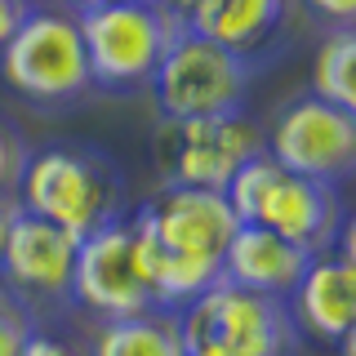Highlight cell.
Returning a JSON list of instances; mask_svg holds the SVG:
<instances>
[{"label": "cell", "mask_w": 356, "mask_h": 356, "mask_svg": "<svg viewBox=\"0 0 356 356\" xmlns=\"http://www.w3.org/2000/svg\"><path fill=\"white\" fill-rule=\"evenodd\" d=\"M289 321L298 334H307L321 348H339L343 356H352L356 339V263L348 254L330 250L316 254L307 263V272L298 276V285L285 298Z\"/></svg>", "instance_id": "obj_12"}, {"label": "cell", "mask_w": 356, "mask_h": 356, "mask_svg": "<svg viewBox=\"0 0 356 356\" xmlns=\"http://www.w3.org/2000/svg\"><path fill=\"white\" fill-rule=\"evenodd\" d=\"M27 14H31V0H0V49L14 40V31L22 27Z\"/></svg>", "instance_id": "obj_21"}, {"label": "cell", "mask_w": 356, "mask_h": 356, "mask_svg": "<svg viewBox=\"0 0 356 356\" xmlns=\"http://www.w3.org/2000/svg\"><path fill=\"white\" fill-rule=\"evenodd\" d=\"M31 334H36V316L0 289V356H18Z\"/></svg>", "instance_id": "obj_18"}, {"label": "cell", "mask_w": 356, "mask_h": 356, "mask_svg": "<svg viewBox=\"0 0 356 356\" xmlns=\"http://www.w3.org/2000/svg\"><path fill=\"white\" fill-rule=\"evenodd\" d=\"M165 187H200V192H227L254 156H263V134L245 111L205 120H161L156 138Z\"/></svg>", "instance_id": "obj_8"}, {"label": "cell", "mask_w": 356, "mask_h": 356, "mask_svg": "<svg viewBox=\"0 0 356 356\" xmlns=\"http://www.w3.org/2000/svg\"><path fill=\"white\" fill-rule=\"evenodd\" d=\"M72 303H81L85 312H94L103 321L138 316V312L156 307L129 218L107 222V227L89 232L85 241H76Z\"/></svg>", "instance_id": "obj_11"}, {"label": "cell", "mask_w": 356, "mask_h": 356, "mask_svg": "<svg viewBox=\"0 0 356 356\" xmlns=\"http://www.w3.org/2000/svg\"><path fill=\"white\" fill-rule=\"evenodd\" d=\"M89 356H187L178 312L152 307V312H138V316L103 321Z\"/></svg>", "instance_id": "obj_15"}, {"label": "cell", "mask_w": 356, "mask_h": 356, "mask_svg": "<svg viewBox=\"0 0 356 356\" xmlns=\"http://www.w3.org/2000/svg\"><path fill=\"white\" fill-rule=\"evenodd\" d=\"M18 214V200L14 196H0V250H5V236H9V222Z\"/></svg>", "instance_id": "obj_22"}, {"label": "cell", "mask_w": 356, "mask_h": 356, "mask_svg": "<svg viewBox=\"0 0 356 356\" xmlns=\"http://www.w3.org/2000/svg\"><path fill=\"white\" fill-rule=\"evenodd\" d=\"M129 227L152 285V303L161 312H183L222 276V250L241 222L222 192L161 187L129 218Z\"/></svg>", "instance_id": "obj_1"}, {"label": "cell", "mask_w": 356, "mask_h": 356, "mask_svg": "<svg viewBox=\"0 0 356 356\" xmlns=\"http://www.w3.org/2000/svg\"><path fill=\"white\" fill-rule=\"evenodd\" d=\"M14 200L18 209L85 241L89 232L125 218V178L111 156L81 143H58L31 152Z\"/></svg>", "instance_id": "obj_2"}, {"label": "cell", "mask_w": 356, "mask_h": 356, "mask_svg": "<svg viewBox=\"0 0 356 356\" xmlns=\"http://www.w3.org/2000/svg\"><path fill=\"white\" fill-rule=\"evenodd\" d=\"M18 356H89V352H81L76 343H67V339H58V334H31L27 343H22V352Z\"/></svg>", "instance_id": "obj_19"}, {"label": "cell", "mask_w": 356, "mask_h": 356, "mask_svg": "<svg viewBox=\"0 0 356 356\" xmlns=\"http://www.w3.org/2000/svg\"><path fill=\"white\" fill-rule=\"evenodd\" d=\"M72 276H76V236L18 209L9 222L5 250H0V289L36 316V312L72 307Z\"/></svg>", "instance_id": "obj_10"}, {"label": "cell", "mask_w": 356, "mask_h": 356, "mask_svg": "<svg viewBox=\"0 0 356 356\" xmlns=\"http://www.w3.org/2000/svg\"><path fill=\"white\" fill-rule=\"evenodd\" d=\"M316 18H325L330 27H352L356 22V0H303Z\"/></svg>", "instance_id": "obj_20"}, {"label": "cell", "mask_w": 356, "mask_h": 356, "mask_svg": "<svg viewBox=\"0 0 356 356\" xmlns=\"http://www.w3.org/2000/svg\"><path fill=\"white\" fill-rule=\"evenodd\" d=\"M285 9H289V0H192L187 27L250 63L254 49L276 40Z\"/></svg>", "instance_id": "obj_14"}, {"label": "cell", "mask_w": 356, "mask_h": 356, "mask_svg": "<svg viewBox=\"0 0 356 356\" xmlns=\"http://www.w3.org/2000/svg\"><path fill=\"white\" fill-rule=\"evenodd\" d=\"M222 196H227L236 222L276 232V236H285L289 245L307 250L312 259H316V254H330L334 245H339L343 227H348L339 187H325V183L289 174L267 152L254 156V161L227 183Z\"/></svg>", "instance_id": "obj_3"}, {"label": "cell", "mask_w": 356, "mask_h": 356, "mask_svg": "<svg viewBox=\"0 0 356 356\" xmlns=\"http://www.w3.org/2000/svg\"><path fill=\"white\" fill-rule=\"evenodd\" d=\"M0 76L14 94L31 98V103L58 107V103L85 98L94 81H89L76 9L31 5V14L14 31V40L0 49Z\"/></svg>", "instance_id": "obj_6"}, {"label": "cell", "mask_w": 356, "mask_h": 356, "mask_svg": "<svg viewBox=\"0 0 356 356\" xmlns=\"http://www.w3.org/2000/svg\"><path fill=\"white\" fill-rule=\"evenodd\" d=\"M85 40L89 81L111 94L147 89L170 44L187 31V18L170 0H129V5L76 9Z\"/></svg>", "instance_id": "obj_4"}, {"label": "cell", "mask_w": 356, "mask_h": 356, "mask_svg": "<svg viewBox=\"0 0 356 356\" xmlns=\"http://www.w3.org/2000/svg\"><path fill=\"white\" fill-rule=\"evenodd\" d=\"M187 356H294L298 330L285 298L250 294L214 281L192 307L178 312Z\"/></svg>", "instance_id": "obj_5"}, {"label": "cell", "mask_w": 356, "mask_h": 356, "mask_svg": "<svg viewBox=\"0 0 356 356\" xmlns=\"http://www.w3.org/2000/svg\"><path fill=\"white\" fill-rule=\"evenodd\" d=\"M72 9H103V5H129V0H67Z\"/></svg>", "instance_id": "obj_23"}, {"label": "cell", "mask_w": 356, "mask_h": 356, "mask_svg": "<svg viewBox=\"0 0 356 356\" xmlns=\"http://www.w3.org/2000/svg\"><path fill=\"white\" fill-rule=\"evenodd\" d=\"M312 254L289 245L285 236L267 227H250L241 222L236 236L222 250V276L218 281L250 289V294H267V298H289V289L298 285V276L307 272Z\"/></svg>", "instance_id": "obj_13"}, {"label": "cell", "mask_w": 356, "mask_h": 356, "mask_svg": "<svg viewBox=\"0 0 356 356\" xmlns=\"http://www.w3.org/2000/svg\"><path fill=\"white\" fill-rule=\"evenodd\" d=\"M263 152L298 178L343 187L356 170V116L352 107H334L303 94L276 116Z\"/></svg>", "instance_id": "obj_9"}, {"label": "cell", "mask_w": 356, "mask_h": 356, "mask_svg": "<svg viewBox=\"0 0 356 356\" xmlns=\"http://www.w3.org/2000/svg\"><path fill=\"white\" fill-rule=\"evenodd\" d=\"M147 89L161 120L232 116V111H245V98H250V63L187 27L161 58Z\"/></svg>", "instance_id": "obj_7"}, {"label": "cell", "mask_w": 356, "mask_h": 356, "mask_svg": "<svg viewBox=\"0 0 356 356\" xmlns=\"http://www.w3.org/2000/svg\"><path fill=\"white\" fill-rule=\"evenodd\" d=\"M352 54H356V31L352 27H330L321 40L316 58H312V98L334 107H352Z\"/></svg>", "instance_id": "obj_16"}, {"label": "cell", "mask_w": 356, "mask_h": 356, "mask_svg": "<svg viewBox=\"0 0 356 356\" xmlns=\"http://www.w3.org/2000/svg\"><path fill=\"white\" fill-rule=\"evenodd\" d=\"M27 161H31V143L22 138L9 120H0V196H14L18 192Z\"/></svg>", "instance_id": "obj_17"}]
</instances>
